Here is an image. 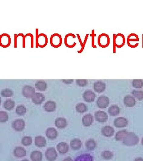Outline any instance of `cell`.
<instances>
[{
	"instance_id": "d4e9b609",
	"label": "cell",
	"mask_w": 143,
	"mask_h": 161,
	"mask_svg": "<svg viewBox=\"0 0 143 161\" xmlns=\"http://www.w3.org/2000/svg\"><path fill=\"white\" fill-rule=\"evenodd\" d=\"M128 131L126 129L119 131L116 132V136H115V139L117 141H122L125 138V136L127 135Z\"/></svg>"
},
{
	"instance_id": "9a60e30c",
	"label": "cell",
	"mask_w": 143,
	"mask_h": 161,
	"mask_svg": "<svg viewBox=\"0 0 143 161\" xmlns=\"http://www.w3.org/2000/svg\"><path fill=\"white\" fill-rule=\"evenodd\" d=\"M115 132V130L111 126L106 125L102 128L101 133L103 136L106 137H111Z\"/></svg>"
},
{
	"instance_id": "60d3db41",
	"label": "cell",
	"mask_w": 143,
	"mask_h": 161,
	"mask_svg": "<svg viewBox=\"0 0 143 161\" xmlns=\"http://www.w3.org/2000/svg\"><path fill=\"white\" fill-rule=\"evenodd\" d=\"M1 102H2V99H1V97H0V106H1Z\"/></svg>"
},
{
	"instance_id": "b9f144b4",
	"label": "cell",
	"mask_w": 143,
	"mask_h": 161,
	"mask_svg": "<svg viewBox=\"0 0 143 161\" xmlns=\"http://www.w3.org/2000/svg\"><path fill=\"white\" fill-rule=\"evenodd\" d=\"M141 144L143 146V138L142 139V140H141Z\"/></svg>"
},
{
	"instance_id": "8992f818",
	"label": "cell",
	"mask_w": 143,
	"mask_h": 161,
	"mask_svg": "<svg viewBox=\"0 0 143 161\" xmlns=\"http://www.w3.org/2000/svg\"><path fill=\"white\" fill-rule=\"evenodd\" d=\"M82 97L86 102L91 103L95 100L96 98V94L91 90H86L84 92Z\"/></svg>"
},
{
	"instance_id": "4316f807",
	"label": "cell",
	"mask_w": 143,
	"mask_h": 161,
	"mask_svg": "<svg viewBox=\"0 0 143 161\" xmlns=\"http://www.w3.org/2000/svg\"><path fill=\"white\" fill-rule=\"evenodd\" d=\"M85 146L88 150H93L96 148L97 143L94 139H89L87 141V142L85 143Z\"/></svg>"
},
{
	"instance_id": "4fadbf2b",
	"label": "cell",
	"mask_w": 143,
	"mask_h": 161,
	"mask_svg": "<svg viewBox=\"0 0 143 161\" xmlns=\"http://www.w3.org/2000/svg\"><path fill=\"white\" fill-rule=\"evenodd\" d=\"M58 152L61 155H65L67 153L69 150V146L68 143L65 142H60L57 146Z\"/></svg>"
},
{
	"instance_id": "d6986e66",
	"label": "cell",
	"mask_w": 143,
	"mask_h": 161,
	"mask_svg": "<svg viewBox=\"0 0 143 161\" xmlns=\"http://www.w3.org/2000/svg\"><path fill=\"white\" fill-rule=\"evenodd\" d=\"M44 109L47 112H53L56 109V103L52 100L47 101L44 105Z\"/></svg>"
},
{
	"instance_id": "52a82bcc",
	"label": "cell",
	"mask_w": 143,
	"mask_h": 161,
	"mask_svg": "<svg viewBox=\"0 0 143 161\" xmlns=\"http://www.w3.org/2000/svg\"><path fill=\"white\" fill-rule=\"evenodd\" d=\"M128 124V121L124 117H118L116 118L113 121V124L116 128H125Z\"/></svg>"
},
{
	"instance_id": "d590c367",
	"label": "cell",
	"mask_w": 143,
	"mask_h": 161,
	"mask_svg": "<svg viewBox=\"0 0 143 161\" xmlns=\"http://www.w3.org/2000/svg\"><path fill=\"white\" fill-rule=\"evenodd\" d=\"M77 84L79 87H86L88 84V81L87 80L85 79H78L76 81Z\"/></svg>"
},
{
	"instance_id": "e575fe53",
	"label": "cell",
	"mask_w": 143,
	"mask_h": 161,
	"mask_svg": "<svg viewBox=\"0 0 143 161\" xmlns=\"http://www.w3.org/2000/svg\"><path fill=\"white\" fill-rule=\"evenodd\" d=\"M101 156H102V158L104 159L109 160V159H111L113 158V153L111 151L106 150V151H104V152H102Z\"/></svg>"
},
{
	"instance_id": "3957f363",
	"label": "cell",
	"mask_w": 143,
	"mask_h": 161,
	"mask_svg": "<svg viewBox=\"0 0 143 161\" xmlns=\"http://www.w3.org/2000/svg\"><path fill=\"white\" fill-rule=\"evenodd\" d=\"M45 157L48 161H54L58 158V154L54 148L50 147L45 152Z\"/></svg>"
},
{
	"instance_id": "2e32d148",
	"label": "cell",
	"mask_w": 143,
	"mask_h": 161,
	"mask_svg": "<svg viewBox=\"0 0 143 161\" xmlns=\"http://www.w3.org/2000/svg\"><path fill=\"white\" fill-rule=\"evenodd\" d=\"M45 100V96L43 94L40 92H36L35 96L32 98V102L35 105H41Z\"/></svg>"
},
{
	"instance_id": "484cf974",
	"label": "cell",
	"mask_w": 143,
	"mask_h": 161,
	"mask_svg": "<svg viewBox=\"0 0 143 161\" xmlns=\"http://www.w3.org/2000/svg\"><path fill=\"white\" fill-rule=\"evenodd\" d=\"M35 87L39 91H45L47 89V84L44 81H38L35 83Z\"/></svg>"
},
{
	"instance_id": "9c48e42d",
	"label": "cell",
	"mask_w": 143,
	"mask_h": 161,
	"mask_svg": "<svg viewBox=\"0 0 143 161\" xmlns=\"http://www.w3.org/2000/svg\"><path fill=\"white\" fill-rule=\"evenodd\" d=\"M45 136L50 140L55 139L58 136V131L54 128H48L45 131Z\"/></svg>"
},
{
	"instance_id": "f1b7e54d",
	"label": "cell",
	"mask_w": 143,
	"mask_h": 161,
	"mask_svg": "<svg viewBox=\"0 0 143 161\" xmlns=\"http://www.w3.org/2000/svg\"><path fill=\"white\" fill-rule=\"evenodd\" d=\"M131 94L138 100H141L143 99V91L142 90H133L131 92Z\"/></svg>"
},
{
	"instance_id": "30bf717a",
	"label": "cell",
	"mask_w": 143,
	"mask_h": 161,
	"mask_svg": "<svg viewBox=\"0 0 143 161\" xmlns=\"http://www.w3.org/2000/svg\"><path fill=\"white\" fill-rule=\"evenodd\" d=\"M54 123H55V126L59 129H64L66 128L68 125V121L65 118L62 117L57 118L55 120Z\"/></svg>"
},
{
	"instance_id": "ffe728a7",
	"label": "cell",
	"mask_w": 143,
	"mask_h": 161,
	"mask_svg": "<svg viewBox=\"0 0 143 161\" xmlns=\"http://www.w3.org/2000/svg\"><path fill=\"white\" fill-rule=\"evenodd\" d=\"M46 143H47L46 140L43 136H38L36 137L35 139V144L39 148L44 147L45 146Z\"/></svg>"
},
{
	"instance_id": "603a6c76",
	"label": "cell",
	"mask_w": 143,
	"mask_h": 161,
	"mask_svg": "<svg viewBox=\"0 0 143 161\" xmlns=\"http://www.w3.org/2000/svg\"><path fill=\"white\" fill-rule=\"evenodd\" d=\"M70 146L72 149L78 150L82 147V142L79 139H73L71 142Z\"/></svg>"
},
{
	"instance_id": "74e56055",
	"label": "cell",
	"mask_w": 143,
	"mask_h": 161,
	"mask_svg": "<svg viewBox=\"0 0 143 161\" xmlns=\"http://www.w3.org/2000/svg\"><path fill=\"white\" fill-rule=\"evenodd\" d=\"M63 161H73V160H72V159L71 158L69 157V158H66L64 159L63 160Z\"/></svg>"
},
{
	"instance_id": "cb8c5ba5",
	"label": "cell",
	"mask_w": 143,
	"mask_h": 161,
	"mask_svg": "<svg viewBox=\"0 0 143 161\" xmlns=\"http://www.w3.org/2000/svg\"><path fill=\"white\" fill-rule=\"evenodd\" d=\"M15 106V102L12 100V99H7L4 102L3 107L4 109L8 110H12Z\"/></svg>"
},
{
	"instance_id": "ba28073f",
	"label": "cell",
	"mask_w": 143,
	"mask_h": 161,
	"mask_svg": "<svg viewBox=\"0 0 143 161\" xmlns=\"http://www.w3.org/2000/svg\"><path fill=\"white\" fill-rule=\"evenodd\" d=\"M12 128L16 131H22L25 129V122L22 119H17L12 122Z\"/></svg>"
},
{
	"instance_id": "836d02e7",
	"label": "cell",
	"mask_w": 143,
	"mask_h": 161,
	"mask_svg": "<svg viewBox=\"0 0 143 161\" xmlns=\"http://www.w3.org/2000/svg\"><path fill=\"white\" fill-rule=\"evenodd\" d=\"M1 94L4 97H11L13 95V91L12 89H6L1 91Z\"/></svg>"
},
{
	"instance_id": "ac0fdd59",
	"label": "cell",
	"mask_w": 143,
	"mask_h": 161,
	"mask_svg": "<svg viewBox=\"0 0 143 161\" xmlns=\"http://www.w3.org/2000/svg\"><path fill=\"white\" fill-rule=\"evenodd\" d=\"M30 158L32 161H42L43 159V154L40 151L34 150L31 152Z\"/></svg>"
},
{
	"instance_id": "e0dca14e",
	"label": "cell",
	"mask_w": 143,
	"mask_h": 161,
	"mask_svg": "<svg viewBox=\"0 0 143 161\" xmlns=\"http://www.w3.org/2000/svg\"><path fill=\"white\" fill-rule=\"evenodd\" d=\"M82 124L85 126H89L93 124L94 117L91 114H87L82 117Z\"/></svg>"
},
{
	"instance_id": "ab89813d",
	"label": "cell",
	"mask_w": 143,
	"mask_h": 161,
	"mask_svg": "<svg viewBox=\"0 0 143 161\" xmlns=\"http://www.w3.org/2000/svg\"><path fill=\"white\" fill-rule=\"evenodd\" d=\"M21 161H29L28 159H23V160H22Z\"/></svg>"
},
{
	"instance_id": "44dd1931",
	"label": "cell",
	"mask_w": 143,
	"mask_h": 161,
	"mask_svg": "<svg viewBox=\"0 0 143 161\" xmlns=\"http://www.w3.org/2000/svg\"><path fill=\"white\" fill-rule=\"evenodd\" d=\"M121 113V108L116 105H112L108 109V113L111 116H117Z\"/></svg>"
},
{
	"instance_id": "d6a6232c",
	"label": "cell",
	"mask_w": 143,
	"mask_h": 161,
	"mask_svg": "<svg viewBox=\"0 0 143 161\" xmlns=\"http://www.w3.org/2000/svg\"><path fill=\"white\" fill-rule=\"evenodd\" d=\"M132 86L134 89H141L143 87V81L140 79H135L132 81Z\"/></svg>"
},
{
	"instance_id": "83f0119b",
	"label": "cell",
	"mask_w": 143,
	"mask_h": 161,
	"mask_svg": "<svg viewBox=\"0 0 143 161\" xmlns=\"http://www.w3.org/2000/svg\"><path fill=\"white\" fill-rule=\"evenodd\" d=\"M76 110L79 113H84L87 112L88 107L84 103H79L76 106Z\"/></svg>"
},
{
	"instance_id": "6da1fadb",
	"label": "cell",
	"mask_w": 143,
	"mask_h": 161,
	"mask_svg": "<svg viewBox=\"0 0 143 161\" xmlns=\"http://www.w3.org/2000/svg\"><path fill=\"white\" fill-rule=\"evenodd\" d=\"M139 139L136 134L132 132H128L122 140V143L126 146H134L138 143Z\"/></svg>"
},
{
	"instance_id": "7a4b0ae2",
	"label": "cell",
	"mask_w": 143,
	"mask_h": 161,
	"mask_svg": "<svg viewBox=\"0 0 143 161\" xmlns=\"http://www.w3.org/2000/svg\"><path fill=\"white\" fill-rule=\"evenodd\" d=\"M35 89L30 86H25L22 89V94L26 99H32L35 94Z\"/></svg>"
},
{
	"instance_id": "1f68e13d",
	"label": "cell",
	"mask_w": 143,
	"mask_h": 161,
	"mask_svg": "<svg viewBox=\"0 0 143 161\" xmlns=\"http://www.w3.org/2000/svg\"><path fill=\"white\" fill-rule=\"evenodd\" d=\"M8 121V114L5 111H0V123H5Z\"/></svg>"
},
{
	"instance_id": "7402d4cb",
	"label": "cell",
	"mask_w": 143,
	"mask_h": 161,
	"mask_svg": "<svg viewBox=\"0 0 143 161\" xmlns=\"http://www.w3.org/2000/svg\"><path fill=\"white\" fill-rule=\"evenodd\" d=\"M75 161H94V158L90 154H82L78 156Z\"/></svg>"
},
{
	"instance_id": "7c38bea8",
	"label": "cell",
	"mask_w": 143,
	"mask_h": 161,
	"mask_svg": "<svg viewBox=\"0 0 143 161\" xmlns=\"http://www.w3.org/2000/svg\"><path fill=\"white\" fill-rule=\"evenodd\" d=\"M26 154L27 152L26 149L22 147H16L13 150V155L17 158H20L26 156Z\"/></svg>"
},
{
	"instance_id": "5b68a950",
	"label": "cell",
	"mask_w": 143,
	"mask_h": 161,
	"mask_svg": "<svg viewBox=\"0 0 143 161\" xmlns=\"http://www.w3.org/2000/svg\"><path fill=\"white\" fill-rule=\"evenodd\" d=\"M95 118L96 121H97L99 123H105L107 122L108 119V115L107 113L101 110L97 111L95 113Z\"/></svg>"
},
{
	"instance_id": "277c9868",
	"label": "cell",
	"mask_w": 143,
	"mask_h": 161,
	"mask_svg": "<svg viewBox=\"0 0 143 161\" xmlns=\"http://www.w3.org/2000/svg\"><path fill=\"white\" fill-rule=\"evenodd\" d=\"M97 106L100 109H105L109 105L110 100L106 96H100L99 97L96 101Z\"/></svg>"
},
{
	"instance_id": "5bb4252c",
	"label": "cell",
	"mask_w": 143,
	"mask_h": 161,
	"mask_svg": "<svg viewBox=\"0 0 143 161\" xmlns=\"http://www.w3.org/2000/svg\"><path fill=\"white\" fill-rule=\"evenodd\" d=\"M123 102L126 107H134L136 105V100L135 97L131 96H126L124 97Z\"/></svg>"
},
{
	"instance_id": "f35d334b",
	"label": "cell",
	"mask_w": 143,
	"mask_h": 161,
	"mask_svg": "<svg viewBox=\"0 0 143 161\" xmlns=\"http://www.w3.org/2000/svg\"><path fill=\"white\" fill-rule=\"evenodd\" d=\"M134 161H143V158H136Z\"/></svg>"
},
{
	"instance_id": "f546056e",
	"label": "cell",
	"mask_w": 143,
	"mask_h": 161,
	"mask_svg": "<svg viewBox=\"0 0 143 161\" xmlns=\"http://www.w3.org/2000/svg\"><path fill=\"white\" fill-rule=\"evenodd\" d=\"M21 143L25 146H29L32 144V138L30 136H25L22 139Z\"/></svg>"
},
{
	"instance_id": "8d00e7d4",
	"label": "cell",
	"mask_w": 143,
	"mask_h": 161,
	"mask_svg": "<svg viewBox=\"0 0 143 161\" xmlns=\"http://www.w3.org/2000/svg\"><path fill=\"white\" fill-rule=\"evenodd\" d=\"M62 82L64 84H66V85H69V84H71L73 83V80H72V79H70V80H65L64 79V80H62Z\"/></svg>"
},
{
	"instance_id": "8fae6325",
	"label": "cell",
	"mask_w": 143,
	"mask_h": 161,
	"mask_svg": "<svg viewBox=\"0 0 143 161\" xmlns=\"http://www.w3.org/2000/svg\"><path fill=\"white\" fill-rule=\"evenodd\" d=\"M93 88L95 92L101 93L103 92L106 89V84L102 81H96L94 83Z\"/></svg>"
},
{
	"instance_id": "4dcf8cb0",
	"label": "cell",
	"mask_w": 143,
	"mask_h": 161,
	"mask_svg": "<svg viewBox=\"0 0 143 161\" xmlns=\"http://www.w3.org/2000/svg\"><path fill=\"white\" fill-rule=\"evenodd\" d=\"M27 109L23 105H18L16 109V112L19 116H23L26 113Z\"/></svg>"
}]
</instances>
